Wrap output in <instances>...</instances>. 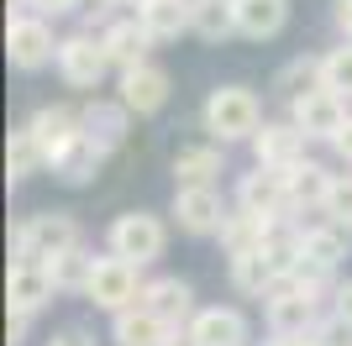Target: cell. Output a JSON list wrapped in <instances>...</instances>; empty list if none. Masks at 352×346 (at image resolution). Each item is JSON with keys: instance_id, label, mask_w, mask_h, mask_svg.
<instances>
[{"instance_id": "1", "label": "cell", "mask_w": 352, "mask_h": 346, "mask_svg": "<svg viewBox=\"0 0 352 346\" xmlns=\"http://www.w3.org/2000/svg\"><path fill=\"white\" fill-rule=\"evenodd\" d=\"M200 121H206V131L216 142H252L258 126H263V100L248 84H221V89H210Z\"/></svg>"}, {"instance_id": "2", "label": "cell", "mask_w": 352, "mask_h": 346, "mask_svg": "<svg viewBox=\"0 0 352 346\" xmlns=\"http://www.w3.org/2000/svg\"><path fill=\"white\" fill-rule=\"evenodd\" d=\"M321 294H326V288L300 284L294 273H284L279 284L268 288V299H263L268 336H310V331H316V320H321Z\"/></svg>"}, {"instance_id": "3", "label": "cell", "mask_w": 352, "mask_h": 346, "mask_svg": "<svg viewBox=\"0 0 352 346\" xmlns=\"http://www.w3.org/2000/svg\"><path fill=\"white\" fill-rule=\"evenodd\" d=\"M85 236H79V220L63 216V210H53V216H27L16 220L11 231V252L16 262H47L58 257V252H69V246H79Z\"/></svg>"}, {"instance_id": "4", "label": "cell", "mask_w": 352, "mask_h": 346, "mask_svg": "<svg viewBox=\"0 0 352 346\" xmlns=\"http://www.w3.org/2000/svg\"><path fill=\"white\" fill-rule=\"evenodd\" d=\"M142 288H147L142 284V262H126V257H116V252H105V257H95L85 299L95 304V310H105V315H116V310L142 304Z\"/></svg>"}, {"instance_id": "5", "label": "cell", "mask_w": 352, "mask_h": 346, "mask_svg": "<svg viewBox=\"0 0 352 346\" xmlns=\"http://www.w3.org/2000/svg\"><path fill=\"white\" fill-rule=\"evenodd\" d=\"M58 43L63 37H53V21L37 16V11L11 16V27H6V58H11V69H21V73H37V69H47V63H58Z\"/></svg>"}, {"instance_id": "6", "label": "cell", "mask_w": 352, "mask_h": 346, "mask_svg": "<svg viewBox=\"0 0 352 346\" xmlns=\"http://www.w3.org/2000/svg\"><path fill=\"white\" fill-rule=\"evenodd\" d=\"M105 246L116 252V257L126 262H158L163 246H168V226H163L158 216H147V210H126V216H116L111 226H105Z\"/></svg>"}, {"instance_id": "7", "label": "cell", "mask_w": 352, "mask_h": 346, "mask_svg": "<svg viewBox=\"0 0 352 346\" xmlns=\"http://www.w3.org/2000/svg\"><path fill=\"white\" fill-rule=\"evenodd\" d=\"M347 115H352L347 95H337V89H326V84H316V89H305V95H294V100H289V121L305 131L310 142H331Z\"/></svg>"}, {"instance_id": "8", "label": "cell", "mask_w": 352, "mask_h": 346, "mask_svg": "<svg viewBox=\"0 0 352 346\" xmlns=\"http://www.w3.org/2000/svg\"><path fill=\"white\" fill-rule=\"evenodd\" d=\"M105 69H111V53H105V43L95 37V32H74V37H63L58 43V73H63V84L74 89H100Z\"/></svg>"}, {"instance_id": "9", "label": "cell", "mask_w": 352, "mask_h": 346, "mask_svg": "<svg viewBox=\"0 0 352 346\" xmlns=\"http://www.w3.org/2000/svg\"><path fill=\"white\" fill-rule=\"evenodd\" d=\"M174 220H179V231H190V236H216L221 220H226L221 189L216 184H179L174 189Z\"/></svg>"}, {"instance_id": "10", "label": "cell", "mask_w": 352, "mask_h": 346, "mask_svg": "<svg viewBox=\"0 0 352 346\" xmlns=\"http://www.w3.org/2000/svg\"><path fill=\"white\" fill-rule=\"evenodd\" d=\"M236 205H242V210H252V216H268V220L289 216L284 168H268V163H258L252 173H242V178H236Z\"/></svg>"}, {"instance_id": "11", "label": "cell", "mask_w": 352, "mask_h": 346, "mask_svg": "<svg viewBox=\"0 0 352 346\" xmlns=\"http://www.w3.org/2000/svg\"><path fill=\"white\" fill-rule=\"evenodd\" d=\"M116 95L126 100V111H132V115H158L163 105H168V73L147 58V63H137V69H121Z\"/></svg>"}, {"instance_id": "12", "label": "cell", "mask_w": 352, "mask_h": 346, "mask_svg": "<svg viewBox=\"0 0 352 346\" xmlns=\"http://www.w3.org/2000/svg\"><path fill=\"white\" fill-rule=\"evenodd\" d=\"M53 294H58V284L47 273V262H11V273H6V304L11 310L37 315L43 304H53Z\"/></svg>"}, {"instance_id": "13", "label": "cell", "mask_w": 352, "mask_h": 346, "mask_svg": "<svg viewBox=\"0 0 352 346\" xmlns=\"http://www.w3.org/2000/svg\"><path fill=\"white\" fill-rule=\"evenodd\" d=\"M105 53H111V69H137V63H147V53H153V32H147L142 16H121V21H111V27L100 32Z\"/></svg>"}, {"instance_id": "14", "label": "cell", "mask_w": 352, "mask_h": 346, "mask_svg": "<svg viewBox=\"0 0 352 346\" xmlns=\"http://www.w3.org/2000/svg\"><path fill=\"white\" fill-rule=\"evenodd\" d=\"M305 131L294 126V121H263L258 137H252V158L268 163V168H289V163L305 158Z\"/></svg>"}, {"instance_id": "15", "label": "cell", "mask_w": 352, "mask_h": 346, "mask_svg": "<svg viewBox=\"0 0 352 346\" xmlns=\"http://www.w3.org/2000/svg\"><path fill=\"white\" fill-rule=\"evenodd\" d=\"M105 152H111V147H100L89 131H74L63 147H53L47 168L58 173V178H69V184H89V178H95V168L105 163Z\"/></svg>"}, {"instance_id": "16", "label": "cell", "mask_w": 352, "mask_h": 346, "mask_svg": "<svg viewBox=\"0 0 352 346\" xmlns=\"http://www.w3.org/2000/svg\"><path fill=\"white\" fill-rule=\"evenodd\" d=\"M190 331L200 346H248V315L232 304H200Z\"/></svg>"}, {"instance_id": "17", "label": "cell", "mask_w": 352, "mask_h": 346, "mask_svg": "<svg viewBox=\"0 0 352 346\" xmlns=\"http://www.w3.org/2000/svg\"><path fill=\"white\" fill-rule=\"evenodd\" d=\"M142 304L158 320H168V325H190L195 310H200V304H195V288L184 284V278H147Z\"/></svg>"}, {"instance_id": "18", "label": "cell", "mask_w": 352, "mask_h": 346, "mask_svg": "<svg viewBox=\"0 0 352 346\" xmlns=\"http://www.w3.org/2000/svg\"><path fill=\"white\" fill-rule=\"evenodd\" d=\"M331 178H337V173L326 168V163H316V158L289 163V168H284V189H289V216H294V210H321L326 189H331Z\"/></svg>"}, {"instance_id": "19", "label": "cell", "mask_w": 352, "mask_h": 346, "mask_svg": "<svg viewBox=\"0 0 352 346\" xmlns=\"http://www.w3.org/2000/svg\"><path fill=\"white\" fill-rule=\"evenodd\" d=\"M342 257H347V226H337L326 216H321V226H300V262H316L326 273H337Z\"/></svg>"}, {"instance_id": "20", "label": "cell", "mask_w": 352, "mask_h": 346, "mask_svg": "<svg viewBox=\"0 0 352 346\" xmlns=\"http://www.w3.org/2000/svg\"><path fill=\"white\" fill-rule=\"evenodd\" d=\"M168 331H174V325L158 320L147 304H132V310H116V315H111V341L116 346H163Z\"/></svg>"}, {"instance_id": "21", "label": "cell", "mask_w": 352, "mask_h": 346, "mask_svg": "<svg viewBox=\"0 0 352 346\" xmlns=\"http://www.w3.org/2000/svg\"><path fill=\"white\" fill-rule=\"evenodd\" d=\"M236 11V32L252 37V43H268V37H279L284 21H289V0H232Z\"/></svg>"}, {"instance_id": "22", "label": "cell", "mask_w": 352, "mask_h": 346, "mask_svg": "<svg viewBox=\"0 0 352 346\" xmlns=\"http://www.w3.org/2000/svg\"><path fill=\"white\" fill-rule=\"evenodd\" d=\"M79 115H85V131L100 147H121V142H126V121H132V111H126L121 95H116V100H89Z\"/></svg>"}, {"instance_id": "23", "label": "cell", "mask_w": 352, "mask_h": 346, "mask_svg": "<svg viewBox=\"0 0 352 346\" xmlns=\"http://www.w3.org/2000/svg\"><path fill=\"white\" fill-rule=\"evenodd\" d=\"M37 168H47V147L43 137L32 126H16L11 131V142H6V178H11V189L21 184V178H32Z\"/></svg>"}, {"instance_id": "24", "label": "cell", "mask_w": 352, "mask_h": 346, "mask_svg": "<svg viewBox=\"0 0 352 346\" xmlns=\"http://www.w3.org/2000/svg\"><path fill=\"white\" fill-rule=\"evenodd\" d=\"M263 231H268V216H252V210H226V220H221V246H226V257H236V252H258L263 246Z\"/></svg>"}, {"instance_id": "25", "label": "cell", "mask_w": 352, "mask_h": 346, "mask_svg": "<svg viewBox=\"0 0 352 346\" xmlns=\"http://www.w3.org/2000/svg\"><path fill=\"white\" fill-rule=\"evenodd\" d=\"M137 16L147 21V32L158 37V43H174L190 32V0H142Z\"/></svg>"}, {"instance_id": "26", "label": "cell", "mask_w": 352, "mask_h": 346, "mask_svg": "<svg viewBox=\"0 0 352 346\" xmlns=\"http://www.w3.org/2000/svg\"><path fill=\"white\" fill-rule=\"evenodd\" d=\"M279 284V273H274V262L263 257V252H236L232 257V288L236 294H248V299H268V288Z\"/></svg>"}, {"instance_id": "27", "label": "cell", "mask_w": 352, "mask_h": 346, "mask_svg": "<svg viewBox=\"0 0 352 346\" xmlns=\"http://www.w3.org/2000/svg\"><path fill=\"white\" fill-rule=\"evenodd\" d=\"M37 137H43V147H47V158H53V147H63L74 137V131H85V115L79 111H69V105H43V111L27 121Z\"/></svg>"}, {"instance_id": "28", "label": "cell", "mask_w": 352, "mask_h": 346, "mask_svg": "<svg viewBox=\"0 0 352 346\" xmlns=\"http://www.w3.org/2000/svg\"><path fill=\"white\" fill-rule=\"evenodd\" d=\"M190 32L206 37V43H221L236 32V11L232 0H190Z\"/></svg>"}, {"instance_id": "29", "label": "cell", "mask_w": 352, "mask_h": 346, "mask_svg": "<svg viewBox=\"0 0 352 346\" xmlns=\"http://www.w3.org/2000/svg\"><path fill=\"white\" fill-rule=\"evenodd\" d=\"M226 147V142H221ZM221 147H179L174 152V184H216Z\"/></svg>"}, {"instance_id": "30", "label": "cell", "mask_w": 352, "mask_h": 346, "mask_svg": "<svg viewBox=\"0 0 352 346\" xmlns=\"http://www.w3.org/2000/svg\"><path fill=\"white\" fill-rule=\"evenodd\" d=\"M47 273H53L58 294H85L89 273H95V257H89L85 242H79V246H69V252H58V257H47Z\"/></svg>"}, {"instance_id": "31", "label": "cell", "mask_w": 352, "mask_h": 346, "mask_svg": "<svg viewBox=\"0 0 352 346\" xmlns=\"http://www.w3.org/2000/svg\"><path fill=\"white\" fill-rule=\"evenodd\" d=\"M321 84V58H289V63H284L279 73H274V89H279V95H305V89H316Z\"/></svg>"}, {"instance_id": "32", "label": "cell", "mask_w": 352, "mask_h": 346, "mask_svg": "<svg viewBox=\"0 0 352 346\" xmlns=\"http://www.w3.org/2000/svg\"><path fill=\"white\" fill-rule=\"evenodd\" d=\"M321 84L337 89V95H347L352 100V37L342 47H331V53L321 58Z\"/></svg>"}, {"instance_id": "33", "label": "cell", "mask_w": 352, "mask_h": 346, "mask_svg": "<svg viewBox=\"0 0 352 346\" xmlns=\"http://www.w3.org/2000/svg\"><path fill=\"white\" fill-rule=\"evenodd\" d=\"M321 216L352 231V173H337V178H331V189H326V200H321Z\"/></svg>"}, {"instance_id": "34", "label": "cell", "mask_w": 352, "mask_h": 346, "mask_svg": "<svg viewBox=\"0 0 352 346\" xmlns=\"http://www.w3.org/2000/svg\"><path fill=\"white\" fill-rule=\"evenodd\" d=\"M310 336H321L326 346H352V320L337 315V310H326V315L316 320V331H310Z\"/></svg>"}, {"instance_id": "35", "label": "cell", "mask_w": 352, "mask_h": 346, "mask_svg": "<svg viewBox=\"0 0 352 346\" xmlns=\"http://www.w3.org/2000/svg\"><path fill=\"white\" fill-rule=\"evenodd\" d=\"M27 11H37V16H69V11H79L85 0H21Z\"/></svg>"}, {"instance_id": "36", "label": "cell", "mask_w": 352, "mask_h": 346, "mask_svg": "<svg viewBox=\"0 0 352 346\" xmlns=\"http://www.w3.org/2000/svg\"><path fill=\"white\" fill-rule=\"evenodd\" d=\"M27 325H32V315H27V310H11V315H6V341H11V346H21V341H27Z\"/></svg>"}, {"instance_id": "37", "label": "cell", "mask_w": 352, "mask_h": 346, "mask_svg": "<svg viewBox=\"0 0 352 346\" xmlns=\"http://www.w3.org/2000/svg\"><path fill=\"white\" fill-rule=\"evenodd\" d=\"M331 310H337V315H347V320H352V278H342V284L331 288Z\"/></svg>"}, {"instance_id": "38", "label": "cell", "mask_w": 352, "mask_h": 346, "mask_svg": "<svg viewBox=\"0 0 352 346\" xmlns=\"http://www.w3.org/2000/svg\"><path fill=\"white\" fill-rule=\"evenodd\" d=\"M331 147H337V158H342V163H347V168H352V115H347V121H342V131H337V137H331Z\"/></svg>"}, {"instance_id": "39", "label": "cell", "mask_w": 352, "mask_h": 346, "mask_svg": "<svg viewBox=\"0 0 352 346\" xmlns=\"http://www.w3.org/2000/svg\"><path fill=\"white\" fill-rule=\"evenodd\" d=\"M331 16H337V27L352 37V0H331Z\"/></svg>"}, {"instance_id": "40", "label": "cell", "mask_w": 352, "mask_h": 346, "mask_svg": "<svg viewBox=\"0 0 352 346\" xmlns=\"http://www.w3.org/2000/svg\"><path fill=\"white\" fill-rule=\"evenodd\" d=\"M163 346H200V341H195V331H190V325H174V331L163 336Z\"/></svg>"}, {"instance_id": "41", "label": "cell", "mask_w": 352, "mask_h": 346, "mask_svg": "<svg viewBox=\"0 0 352 346\" xmlns=\"http://www.w3.org/2000/svg\"><path fill=\"white\" fill-rule=\"evenodd\" d=\"M47 346H89L85 331H58V336H47Z\"/></svg>"}, {"instance_id": "42", "label": "cell", "mask_w": 352, "mask_h": 346, "mask_svg": "<svg viewBox=\"0 0 352 346\" xmlns=\"http://www.w3.org/2000/svg\"><path fill=\"white\" fill-rule=\"evenodd\" d=\"M294 346H326L321 336H294Z\"/></svg>"}, {"instance_id": "43", "label": "cell", "mask_w": 352, "mask_h": 346, "mask_svg": "<svg viewBox=\"0 0 352 346\" xmlns=\"http://www.w3.org/2000/svg\"><path fill=\"white\" fill-rule=\"evenodd\" d=\"M263 346H294V336H274V341H263Z\"/></svg>"}, {"instance_id": "44", "label": "cell", "mask_w": 352, "mask_h": 346, "mask_svg": "<svg viewBox=\"0 0 352 346\" xmlns=\"http://www.w3.org/2000/svg\"><path fill=\"white\" fill-rule=\"evenodd\" d=\"M116 5H142V0H116Z\"/></svg>"}]
</instances>
